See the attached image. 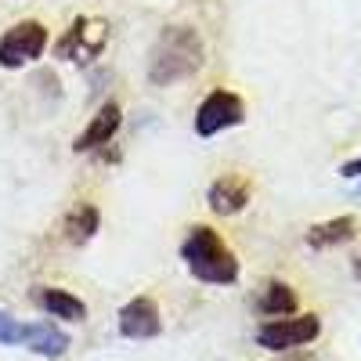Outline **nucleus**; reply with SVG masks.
<instances>
[{
    "mask_svg": "<svg viewBox=\"0 0 361 361\" xmlns=\"http://www.w3.org/2000/svg\"><path fill=\"white\" fill-rule=\"evenodd\" d=\"M206 62V47L192 25H170L156 40L152 54H148V80L156 87H170L177 80H188L199 73Z\"/></svg>",
    "mask_w": 361,
    "mask_h": 361,
    "instance_id": "1",
    "label": "nucleus"
},
{
    "mask_svg": "<svg viewBox=\"0 0 361 361\" xmlns=\"http://www.w3.org/2000/svg\"><path fill=\"white\" fill-rule=\"evenodd\" d=\"M180 260H185V267L206 286H235L238 282L235 253L224 246V238L206 224L188 231V238L180 243Z\"/></svg>",
    "mask_w": 361,
    "mask_h": 361,
    "instance_id": "2",
    "label": "nucleus"
},
{
    "mask_svg": "<svg viewBox=\"0 0 361 361\" xmlns=\"http://www.w3.org/2000/svg\"><path fill=\"white\" fill-rule=\"evenodd\" d=\"M322 333V322L318 314H296V318H271L257 329V343L264 350H296V347H307L314 343Z\"/></svg>",
    "mask_w": 361,
    "mask_h": 361,
    "instance_id": "3",
    "label": "nucleus"
},
{
    "mask_svg": "<svg viewBox=\"0 0 361 361\" xmlns=\"http://www.w3.org/2000/svg\"><path fill=\"white\" fill-rule=\"evenodd\" d=\"M47 47V29L40 22H18L0 37V69H22L25 62H37Z\"/></svg>",
    "mask_w": 361,
    "mask_h": 361,
    "instance_id": "4",
    "label": "nucleus"
},
{
    "mask_svg": "<svg viewBox=\"0 0 361 361\" xmlns=\"http://www.w3.org/2000/svg\"><path fill=\"white\" fill-rule=\"evenodd\" d=\"M243 119H246V102L231 94V90H214V94H206V102L195 112V134L214 137L228 127H238Z\"/></svg>",
    "mask_w": 361,
    "mask_h": 361,
    "instance_id": "5",
    "label": "nucleus"
},
{
    "mask_svg": "<svg viewBox=\"0 0 361 361\" xmlns=\"http://www.w3.org/2000/svg\"><path fill=\"white\" fill-rule=\"evenodd\" d=\"M105 40H109V29H105L102 18H94V22H90V18H76L69 33L58 40L54 54L69 58V62H76V66H87V62H94V58L105 51Z\"/></svg>",
    "mask_w": 361,
    "mask_h": 361,
    "instance_id": "6",
    "label": "nucleus"
},
{
    "mask_svg": "<svg viewBox=\"0 0 361 361\" xmlns=\"http://www.w3.org/2000/svg\"><path fill=\"white\" fill-rule=\"evenodd\" d=\"M159 333H163V318H159V304L152 296H134L119 307V336L152 340Z\"/></svg>",
    "mask_w": 361,
    "mask_h": 361,
    "instance_id": "7",
    "label": "nucleus"
},
{
    "mask_svg": "<svg viewBox=\"0 0 361 361\" xmlns=\"http://www.w3.org/2000/svg\"><path fill=\"white\" fill-rule=\"evenodd\" d=\"M119 123H123V109H119L116 102H109V105H102L94 116H90V123H87V130L73 141V148L76 152H98L102 145H109L112 137H116V130H119Z\"/></svg>",
    "mask_w": 361,
    "mask_h": 361,
    "instance_id": "8",
    "label": "nucleus"
},
{
    "mask_svg": "<svg viewBox=\"0 0 361 361\" xmlns=\"http://www.w3.org/2000/svg\"><path fill=\"white\" fill-rule=\"evenodd\" d=\"M209 209L214 214H221V217H235V214H243L246 209V202H250V185L243 177H235V173H228V177H217L214 185H209Z\"/></svg>",
    "mask_w": 361,
    "mask_h": 361,
    "instance_id": "9",
    "label": "nucleus"
},
{
    "mask_svg": "<svg viewBox=\"0 0 361 361\" xmlns=\"http://www.w3.org/2000/svg\"><path fill=\"white\" fill-rule=\"evenodd\" d=\"M33 354L40 357H62L69 350V336L62 329H54L51 322H37V325H25V340H22Z\"/></svg>",
    "mask_w": 361,
    "mask_h": 361,
    "instance_id": "10",
    "label": "nucleus"
},
{
    "mask_svg": "<svg viewBox=\"0 0 361 361\" xmlns=\"http://www.w3.org/2000/svg\"><path fill=\"white\" fill-rule=\"evenodd\" d=\"M357 231V221L354 217H333V221H322L307 231V246L311 250H333V246H343L350 243Z\"/></svg>",
    "mask_w": 361,
    "mask_h": 361,
    "instance_id": "11",
    "label": "nucleus"
},
{
    "mask_svg": "<svg viewBox=\"0 0 361 361\" xmlns=\"http://www.w3.org/2000/svg\"><path fill=\"white\" fill-rule=\"evenodd\" d=\"M98 224H102L98 206L94 202H80V206L69 209V217H66V238L73 246H83V243H90V238L98 235Z\"/></svg>",
    "mask_w": 361,
    "mask_h": 361,
    "instance_id": "12",
    "label": "nucleus"
},
{
    "mask_svg": "<svg viewBox=\"0 0 361 361\" xmlns=\"http://www.w3.org/2000/svg\"><path fill=\"white\" fill-rule=\"evenodd\" d=\"M257 311L264 318H293L296 314V293H293V286L267 282L264 293H260V300H257Z\"/></svg>",
    "mask_w": 361,
    "mask_h": 361,
    "instance_id": "13",
    "label": "nucleus"
},
{
    "mask_svg": "<svg viewBox=\"0 0 361 361\" xmlns=\"http://www.w3.org/2000/svg\"><path fill=\"white\" fill-rule=\"evenodd\" d=\"M40 307L51 314V318H62V322H83L87 318V307H83V300L66 293V289H44L40 296Z\"/></svg>",
    "mask_w": 361,
    "mask_h": 361,
    "instance_id": "14",
    "label": "nucleus"
},
{
    "mask_svg": "<svg viewBox=\"0 0 361 361\" xmlns=\"http://www.w3.org/2000/svg\"><path fill=\"white\" fill-rule=\"evenodd\" d=\"M22 340H25V325L0 311V343H4V347H18Z\"/></svg>",
    "mask_w": 361,
    "mask_h": 361,
    "instance_id": "15",
    "label": "nucleus"
},
{
    "mask_svg": "<svg viewBox=\"0 0 361 361\" xmlns=\"http://www.w3.org/2000/svg\"><path fill=\"white\" fill-rule=\"evenodd\" d=\"M340 173H343L347 180H354V177H361V156H357V159H350V163H343V166H340Z\"/></svg>",
    "mask_w": 361,
    "mask_h": 361,
    "instance_id": "16",
    "label": "nucleus"
},
{
    "mask_svg": "<svg viewBox=\"0 0 361 361\" xmlns=\"http://www.w3.org/2000/svg\"><path fill=\"white\" fill-rule=\"evenodd\" d=\"M354 275H357V279H361V257H357V260H354Z\"/></svg>",
    "mask_w": 361,
    "mask_h": 361,
    "instance_id": "17",
    "label": "nucleus"
},
{
    "mask_svg": "<svg viewBox=\"0 0 361 361\" xmlns=\"http://www.w3.org/2000/svg\"><path fill=\"white\" fill-rule=\"evenodd\" d=\"M293 361H311V357H307V354H300V357H293Z\"/></svg>",
    "mask_w": 361,
    "mask_h": 361,
    "instance_id": "18",
    "label": "nucleus"
},
{
    "mask_svg": "<svg viewBox=\"0 0 361 361\" xmlns=\"http://www.w3.org/2000/svg\"><path fill=\"white\" fill-rule=\"evenodd\" d=\"M354 199H361V185H357V188H354Z\"/></svg>",
    "mask_w": 361,
    "mask_h": 361,
    "instance_id": "19",
    "label": "nucleus"
}]
</instances>
